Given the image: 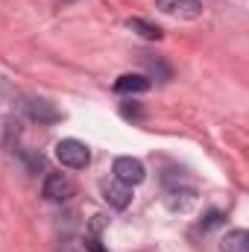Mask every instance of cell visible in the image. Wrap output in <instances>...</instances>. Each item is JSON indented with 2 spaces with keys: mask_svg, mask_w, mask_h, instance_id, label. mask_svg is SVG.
Instances as JSON below:
<instances>
[{
  "mask_svg": "<svg viewBox=\"0 0 249 252\" xmlns=\"http://www.w3.org/2000/svg\"><path fill=\"white\" fill-rule=\"evenodd\" d=\"M56 158L62 161V167H67V170H82L91 161V150L82 141H76V138H62L56 144Z\"/></svg>",
  "mask_w": 249,
  "mask_h": 252,
  "instance_id": "cell-1",
  "label": "cell"
},
{
  "mask_svg": "<svg viewBox=\"0 0 249 252\" xmlns=\"http://www.w3.org/2000/svg\"><path fill=\"white\" fill-rule=\"evenodd\" d=\"M112 173H115V179L118 182H124V185H141L144 179H147V167H144V161L141 158H132V156H121V158H115V167H112Z\"/></svg>",
  "mask_w": 249,
  "mask_h": 252,
  "instance_id": "cell-2",
  "label": "cell"
},
{
  "mask_svg": "<svg viewBox=\"0 0 249 252\" xmlns=\"http://www.w3.org/2000/svg\"><path fill=\"white\" fill-rule=\"evenodd\" d=\"M76 193V185L64 176V173H50L41 185V196L47 202H67L70 196Z\"/></svg>",
  "mask_w": 249,
  "mask_h": 252,
  "instance_id": "cell-3",
  "label": "cell"
},
{
  "mask_svg": "<svg viewBox=\"0 0 249 252\" xmlns=\"http://www.w3.org/2000/svg\"><path fill=\"white\" fill-rule=\"evenodd\" d=\"M24 112H27V118L30 121H38V124H56L62 115H59V109L50 103V100H24Z\"/></svg>",
  "mask_w": 249,
  "mask_h": 252,
  "instance_id": "cell-4",
  "label": "cell"
},
{
  "mask_svg": "<svg viewBox=\"0 0 249 252\" xmlns=\"http://www.w3.org/2000/svg\"><path fill=\"white\" fill-rule=\"evenodd\" d=\"M156 6L164 15H176V18H187V21L202 15V3L199 0H156Z\"/></svg>",
  "mask_w": 249,
  "mask_h": 252,
  "instance_id": "cell-5",
  "label": "cell"
},
{
  "mask_svg": "<svg viewBox=\"0 0 249 252\" xmlns=\"http://www.w3.org/2000/svg\"><path fill=\"white\" fill-rule=\"evenodd\" d=\"M100 188H103V199H106L112 208H126V205L132 202V188L124 185V182H118V179L103 182Z\"/></svg>",
  "mask_w": 249,
  "mask_h": 252,
  "instance_id": "cell-6",
  "label": "cell"
},
{
  "mask_svg": "<svg viewBox=\"0 0 249 252\" xmlns=\"http://www.w3.org/2000/svg\"><path fill=\"white\" fill-rule=\"evenodd\" d=\"M150 76H144V73H124V76H118L115 79V91L118 94H144V91H150Z\"/></svg>",
  "mask_w": 249,
  "mask_h": 252,
  "instance_id": "cell-7",
  "label": "cell"
},
{
  "mask_svg": "<svg viewBox=\"0 0 249 252\" xmlns=\"http://www.w3.org/2000/svg\"><path fill=\"white\" fill-rule=\"evenodd\" d=\"M223 252H249V232L247 229H232L226 232V238L220 241Z\"/></svg>",
  "mask_w": 249,
  "mask_h": 252,
  "instance_id": "cell-8",
  "label": "cell"
},
{
  "mask_svg": "<svg viewBox=\"0 0 249 252\" xmlns=\"http://www.w3.org/2000/svg\"><path fill=\"white\" fill-rule=\"evenodd\" d=\"M21 138V124L12 115H0V147H12Z\"/></svg>",
  "mask_w": 249,
  "mask_h": 252,
  "instance_id": "cell-9",
  "label": "cell"
},
{
  "mask_svg": "<svg viewBox=\"0 0 249 252\" xmlns=\"http://www.w3.org/2000/svg\"><path fill=\"white\" fill-rule=\"evenodd\" d=\"M129 30L141 32V35L150 38V41H158V38H161V30H158L156 24H150V21H141V18H132V21H129Z\"/></svg>",
  "mask_w": 249,
  "mask_h": 252,
  "instance_id": "cell-10",
  "label": "cell"
},
{
  "mask_svg": "<svg viewBox=\"0 0 249 252\" xmlns=\"http://www.w3.org/2000/svg\"><path fill=\"white\" fill-rule=\"evenodd\" d=\"M223 220H226V214H223V211H208V214H205V220H202V229H205V232H208V229H217Z\"/></svg>",
  "mask_w": 249,
  "mask_h": 252,
  "instance_id": "cell-11",
  "label": "cell"
},
{
  "mask_svg": "<svg viewBox=\"0 0 249 252\" xmlns=\"http://www.w3.org/2000/svg\"><path fill=\"white\" fill-rule=\"evenodd\" d=\"M85 250H88V252H106L103 247H100V241H94V238H88V241H85Z\"/></svg>",
  "mask_w": 249,
  "mask_h": 252,
  "instance_id": "cell-12",
  "label": "cell"
},
{
  "mask_svg": "<svg viewBox=\"0 0 249 252\" xmlns=\"http://www.w3.org/2000/svg\"><path fill=\"white\" fill-rule=\"evenodd\" d=\"M62 252H76V250H62Z\"/></svg>",
  "mask_w": 249,
  "mask_h": 252,
  "instance_id": "cell-13",
  "label": "cell"
}]
</instances>
